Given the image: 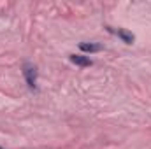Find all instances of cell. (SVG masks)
Wrapping results in <instances>:
<instances>
[{"label": "cell", "mask_w": 151, "mask_h": 149, "mask_svg": "<svg viewBox=\"0 0 151 149\" xmlns=\"http://www.w3.org/2000/svg\"><path fill=\"white\" fill-rule=\"evenodd\" d=\"M0 149H4V148H0Z\"/></svg>", "instance_id": "5"}, {"label": "cell", "mask_w": 151, "mask_h": 149, "mask_svg": "<svg viewBox=\"0 0 151 149\" xmlns=\"http://www.w3.org/2000/svg\"><path fill=\"white\" fill-rule=\"evenodd\" d=\"M106 30H107L109 34L116 35L121 42H125L127 46L134 44V40H135V35H134V34H130L128 30H123V28H113V27H106Z\"/></svg>", "instance_id": "2"}, {"label": "cell", "mask_w": 151, "mask_h": 149, "mask_svg": "<svg viewBox=\"0 0 151 149\" xmlns=\"http://www.w3.org/2000/svg\"><path fill=\"white\" fill-rule=\"evenodd\" d=\"M79 49L83 53H88V54H93V53H99L102 51V44H97V42H79Z\"/></svg>", "instance_id": "4"}, {"label": "cell", "mask_w": 151, "mask_h": 149, "mask_svg": "<svg viewBox=\"0 0 151 149\" xmlns=\"http://www.w3.org/2000/svg\"><path fill=\"white\" fill-rule=\"evenodd\" d=\"M37 67L35 65H32V63H25L23 65V77H25V81H27V86H28V90H32V91H37Z\"/></svg>", "instance_id": "1"}, {"label": "cell", "mask_w": 151, "mask_h": 149, "mask_svg": "<svg viewBox=\"0 0 151 149\" xmlns=\"http://www.w3.org/2000/svg\"><path fill=\"white\" fill-rule=\"evenodd\" d=\"M69 60H70V63H74L77 67H91L93 65V60L86 54H69Z\"/></svg>", "instance_id": "3"}]
</instances>
